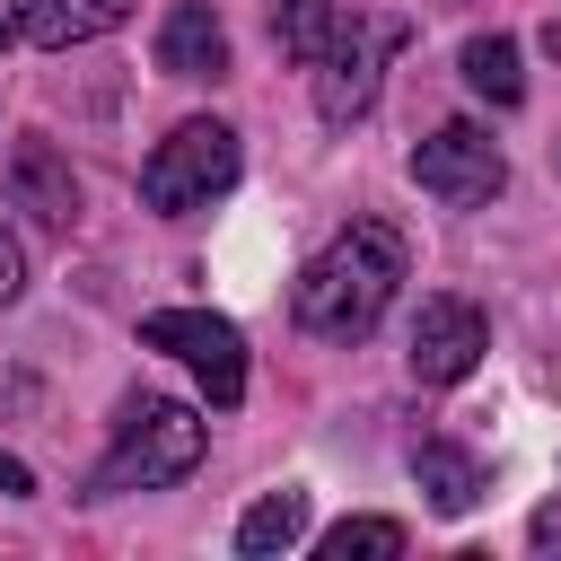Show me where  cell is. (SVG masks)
<instances>
[{
    "label": "cell",
    "instance_id": "obj_6",
    "mask_svg": "<svg viewBox=\"0 0 561 561\" xmlns=\"http://www.w3.org/2000/svg\"><path fill=\"white\" fill-rule=\"evenodd\" d=\"M412 184H421L430 202H447V210H473V202H491V193L508 184V158H500V140H491L482 123H438V131L412 149Z\"/></svg>",
    "mask_w": 561,
    "mask_h": 561
},
{
    "label": "cell",
    "instance_id": "obj_10",
    "mask_svg": "<svg viewBox=\"0 0 561 561\" xmlns=\"http://www.w3.org/2000/svg\"><path fill=\"white\" fill-rule=\"evenodd\" d=\"M412 482L430 491V508H438V517H465V508L491 491L482 456H473V447H456V438H421V447H412Z\"/></svg>",
    "mask_w": 561,
    "mask_h": 561
},
{
    "label": "cell",
    "instance_id": "obj_7",
    "mask_svg": "<svg viewBox=\"0 0 561 561\" xmlns=\"http://www.w3.org/2000/svg\"><path fill=\"white\" fill-rule=\"evenodd\" d=\"M491 351V324H482V307L473 298H421V316H412V377L421 386H456V377H473V359Z\"/></svg>",
    "mask_w": 561,
    "mask_h": 561
},
{
    "label": "cell",
    "instance_id": "obj_18",
    "mask_svg": "<svg viewBox=\"0 0 561 561\" xmlns=\"http://www.w3.org/2000/svg\"><path fill=\"white\" fill-rule=\"evenodd\" d=\"M26 491H35V473H26L18 456H0V500H26Z\"/></svg>",
    "mask_w": 561,
    "mask_h": 561
},
{
    "label": "cell",
    "instance_id": "obj_5",
    "mask_svg": "<svg viewBox=\"0 0 561 561\" xmlns=\"http://www.w3.org/2000/svg\"><path fill=\"white\" fill-rule=\"evenodd\" d=\"M140 342H149V351H167V359H184L219 412L245 394V333H237L228 316H202V307H158V316L140 324Z\"/></svg>",
    "mask_w": 561,
    "mask_h": 561
},
{
    "label": "cell",
    "instance_id": "obj_11",
    "mask_svg": "<svg viewBox=\"0 0 561 561\" xmlns=\"http://www.w3.org/2000/svg\"><path fill=\"white\" fill-rule=\"evenodd\" d=\"M123 18H131V0H26V35L44 53H70L88 35H114Z\"/></svg>",
    "mask_w": 561,
    "mask_h": 561
},
{
    "label": "cell",
    "instance_id": "obj_1",
    "mask_svg": "<svg viewBox=\"0 0 561 561\" xmlns=\"http://www.w3.org/2000/svg\"><path fill=\"white\" fill-rule=\"evenodd\" d=\"M394 280H403V237L386 219H351L307 272H298V324L316 342H359L377 333V316L394 307Z\"/></svg>",
    "mask_w": 561,
    "mask_h": 561
},
{
    "label": "cell",
    "instance_id": "obj_12",
    "mask_svg": "<svg viewBox=\"0 0 561 561\" xmlns=\"http://www.w3.org/2000/svg\"><path fill=\"white\" fill-rule=\"evenodd\" d=\"M307 535V491H272V500H254L245 517H237V552H289Z\"/></svg>",
    "mask_w": 561,
    "mask_h": 561
},
{
    "label": "cell",
    "instance_id": "obj_3",
    "mask_svg": "<svg viewBox=\"0 0 561 561\" xmlns=\"http://www.w3.org/2000/svg\"><path fill=\"white\" fill-rule=\"evenodd\" d=\"M403 44H412V18H386V9L342 0L333 35H324V53H316V114H324V123H359V114L377 105L386 53H403Z\"/></svg>",
    "mask_w": 561,
    "mask_h": 561
},
{
    "label": "cell",
    "instance_id": "obj_15",
    "mask_svg": "<svg viewBox=\"0 0 561 561\" xmlns=\"http://www.w3.org/2000/svg\"><path fill=\"white\" fill-rule=\"evenodd\" d=\"M412 535L394 526V517H342L333 535H324V561H351V552H403Z\"/></svg>",
    "mask_w": 561,
    "mask_h": 561
},
{
    "label": "cell",
    "instance_id": "obj_20",
    "mask_svg": "<svg viewBox=\"0 0 561 561\" xmlns=\"http://www.w3.org/2000/svg\"><path fill=\"white\" fill-rule=\"evenodd\" d=\"M543 53H552V61H561V18H552V26H543Z\"/></svg>",
    "mask_w": 561,
    "mask_h": 561
},
{
    "label": "cell",
    "instance_id": "obj_17",
    "mask_svg": "<svg viewBox=\"0 0 561 561\" xmlns=\"http://www.w3.org/2000/svg\"><path fill=\"white\" fill-rule=\"evenodd\" d=\"M526 535H535V552H561V500H552V508H535V526H526Z\"/></svg>",
    "mask_w": 561,
    "mask_h": 561
},
{
    "label": "cell",
    "instance_id": "obj_4",
    "mask_svg": "<svg viewBox=\"0 0 561 561\" xmlns=\"http://www.w3.org/2000/svg\"><path fill=\"white\" fill-rule=\"evenodd\" d=\"M228 184H237V131H228V123H210V114L175 123V131L158 140V158L140 167V202H149V210H167V219L210 210Z\"/></svg>",
    "mask_w": 561,
    "mask_h": 561
},
{
    "label": "cell",
    "instance_id": "obj_14",
    "mask_svg": "<svg viewBox=\"0 0 561 561\" xmlns=\"http://www.w3.org/2000/svg\"><path fill=\"white\" fill-rule=\"evenodd\" d=\"M333 18H342V0H280V9H272V35H280L289 61H316L324 35H333Z\"/></svg>",
    "mask_w": 561,
    "mask_h": 561
},
{
    "label": "cell",
    "instance_id": "obj_2",
    "mask_svg": "<svg viewBox=\"0 0 561 561\" xmlns=\"http://www.w3.org/2000/svg\"><path fill=\"white\" fill-rule=\"evenodd\" d=\"M193 465H202V421H193L184 403H167V394H140V403H123L114 447H105V465L88 473V500L167 491V482H184Z\"/></svg>",
    "mask_w": 561,
    "mask_h": 561
},
{
    "label": "cell",
    "instance_id": "obj_19",
    "mask_svg": "<svg viewBox=\"0 0 561 561\" xmlns=\"http://www.w3.org/2000/svg\"><path fill=\"white\" fill-rule=\"evenodd\" d=\"M26 35V0H0V44H18Z\"/></svg>",
    "mask_w": 561,
    "mask_h": 561
},
{
    "label": "cell",
    "instance_id": "obj_9",
    "mask_svg": "<svg viewBox=\"0 0 561 561\" xmlns=\"http://www.w3.org/2000/svg\"><path fill=\"white\" fill-rule=\"evenodd\" d=\"M158 70H167V79H219V70H228V26L210 18V0L167 9V26H158Z\"/></svg>",
    "mask_w": 561,
    "mask_h": 561
},
{
    "label": "cell",
    "instance_id": "obj_8",
    "mask_svg": "<svg viewBox=\"0 0 561 561\" xmlns=\"http://www.w3.org/2000/svg\"><path fill=\"white\" fill-rule=\"evenodd\" d=\"M9 202L35 210L44 228H70V219H79V175H70V158H61L53 140H26V149L9 158Z\"/></svg>",
    "mask_w": 561,
    "mask_h": 561
},
{
    "label": "cell",
    "instance_id": "obj_13",
    "mask_svg": "<svg viewBox=\"0 0 561 561\" xmlns=\"http://www.w3.org/2000/svg\"><path fill=\"white\" fill-rule=\"evenodd\" d=\"M456 61H465V88L473 96H491V105H517L526 96V70H517V44L508 35H473Z\"/></svg>",
    "mask_w": 561,
    "mask_h": 561
},
{
    "label": "cell",
    "instance_id": "obj_16",
    "mask_svg": "<svg viewBox=\"0 0 561 561\" xmlns=\"http://www.w3.org/2000/svg\"><path fill=\"white\" fill-rule=\"evenodd\" d=\"M18 289H26V254H18V237L0 228V307H9Z\"/></svg>",
    "mask_w": 561,
    "mask_h": 561
}]
</instances>
